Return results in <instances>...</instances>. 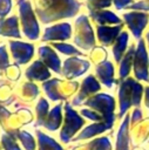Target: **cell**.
I'll list each match as a JSON object with an SVG mask.
<instances>
[{
	"mask_svg": "<svg viewBox=\"0 0 149 150\" xmlns=\"http://www.w3.org/2000/svg\"><path fill=\"white\" fill-rule=\"evenodd\" d=\"M35 14L43 25L74 18L81 9L79 0H33Z\"/></svg>",
	"mask_w": 149,
	"mask_h": 150,
	"instance_id": "1",
	"label": "cell"
},
{
	"mask_svg": "<svg viewBox=\"0 0 149 150\" xmlns=\"http://www.w3.org/2000/svg\"><path fill=\"white\" fill-rule=\"evenodd\" d=\"M118 84V114L117 118L121 120L131 107L138 108L144 93V87L135 79L127 77L122 81L116 80Z\"/></svg>",
	"mask_w": 149,
	"mask_h": 150,
	"instance_id": "2",
	"label": "cell"
},
{
	"mask_svg": "<svg viewBox=\"0 0 149 150\" xmlns=\"http://www.w3.org/2000/svg\"><path fill=\"white\" fill-rule=\"evenodd\" d=\"M83 104L90 109L96 110L103 117V122L108 125L109 130L113 129L115 118H116L115 116L116 101L111 95L106 94V93H100L86 100Z\"/></svg>",
	"mask_w": 149,
	"mask_h": 150,
	"instance_id": "3",
	"label": "cell"
},
{
	"mask_svg": "<svg viewBox=\"0 0 149 150\" xmlns=\"http://www.w3.org/2000/svg\"><path fill=\"white\" fill-rule=\"evenodd\" d=\"M18 9L20 23L22 27V34L32 41L40 39V26L36 20V14L32 7L29 0H18Z\"/></svg>",
	"mask_w": 149,
	"mask_h": 150,
	"instance_id": "4",
	"label": "cell"
},
{
	"mask_svg": "<svg viewBox=\"0 0 149 150\" xmlns=\"http://www.w3.org/2000/svg\"><path fill=\"white\" fill-rule=\"evenodd\" d=\"M86 121L84 117L80 115L79 111H76L73 105L69 102L65 103V123L60 131V139L63 143H69L75 134L84 125Z\"/></svg>",
	"mask_w": 149,
	"mask_h": 150,
	"instance_id": "5",
	"label": "cell"
},
{
	"mask_svg": "<svg viewBox=\"0 0 149 150\" xmlns=\"http://www.w3.org/2000/svg\"><path fill=\"white\" fill-rule=\"evenodd\" d=\"M74 43L82 48L83 50H88L92 47L95 46V38L92 29V26L89 23L88 16L84 14L79 15V18L75 20V36H74Z\"/></svg>",
	"mask_w": 149,
	"mask_h": 150,
	"instance_id": "6",
	"label": "cell"
},
{
	"mask_svg": "<svg viewBox=\"0 0 149 150\" xmlns=\"http://www.w3.org/2000/svg\"><path fill=\"white\" fill-rule=\"evenodd\" d=\"M133 70L137 81L149 82V57L144 39H140L134 54Z\"/></svg>",
	"mask_w": 149,
	"mask_h": 150,
	"instance_id": "7",
	"label": "cell"
},
{
	"mask_svg": "<svg viewBox=\"0 0 149 150\" xmlns=\"http://www.w3.org/2000/svg\"><path fill=\"white\" fill-rule=\"evenodd\" d=\"M122 19L124 25L129 28L133 36L136 40H140L143 30L145 29L149 22V14L148 12H138V11H130L122 14Z\"/></svg>",
	"mask_w": 149,
	"mask_h": 150,
	"instance_id": "8",
	"label": "cell"
},
{
	"mask_svg": "<svg viewBox=\"0 0 149 150\" xmlns=\"http://www.w3.org/2000/svg\"><path fill=\"white\" fill-rule=\"evenodd\" d=\"M11 54L16 64H26L34 56V45L22 41H8Z\"/></svg>",
	"mask_w": 149,
	"mask_h": 150,
	"instance_id": "9",
	"label": "cell"
},
{
	"mask_svg": "<svg viewBox=\"0 0 149 150\" xmlns=\"http://www.w3.org/2000/svg\"><path fill=\"white\" fill-rule=\"evenodd\" d=\"M89 67H90V62L86 59H79V56L69 57L65 61L61 74L66 79L73 80L84 74L89 69Z\"/></svg>",
	"mask_w": 149,
	"mask_h": 150,
	"instance_id": "10",
	"label": "cell"
},
{
	"mask_svg": "<svg viewBox=\"0 0 149 150\" xmlns=\"http://www.w3.org/2000/svg\"><path fill=\"white\" fill-rule=\"evenodd\" d=\"M72 38V26L68 22H60L45 28L41 41H66Z\"/></svg>",
	"mask_w": 149,
	"mask_h": 150,
	"instance_id": "11",
	"label": "cell"
},
{
	"mask_svg": "<svg viewBox=\"0 0 149 150\" xmlns=\"http://www.w3.org/2000/svg\"><path fill=\"white\" fill-rule=\"evenodd\" d=\"M100 89H101V86H100L99 81L95 79L94 75L90 74V75L86 76L83 79L82 83H81V88H80L77 95L73 98L70 104L74 105V107H79V105L83 104L84 101L88 100L90 95H93L94 93L99 91Z\"/></svg>",
	"mask_w": 149,
	"mask_h": 150,
	"instance_id": "12",
	"label": "cell"
},
{
	"mask_svg": "<svg viewBox=\"0 0 149 150\" xmlns=\"http://www.w3.org/2000/svg\"><path fill=\"white\" fill-rule=\"evenodd\" d=\"M38 55L40 57V61H42L47 68L52 69L56 74H61L62 68H61V60L57 56L56 52L52 48V46H46L42 45L38 48Z\"/></svg>",
	"mask_w": 149,
	"mask_h": 150,
	"instance_id": "13",
	"label": "cell"
},
{
	"mask_svg": "<svg viewBox=\"0 0 149 150\" xmlns=\"http://www.w3.org/2000/svg\"><path fill=\"white\" fill-rule=\"evenodd\" d=\"M123 26L124 23L115 26H96V35L99 42L104 47L114 45L115 40L122 32Z\"/></svg>",
	"mask_w": 149,
	"mask_h": 150,
	"instance_id": "14",
	"label": "cell"
},
{
	"mask_svg": "<svg viewBox=\"0 0 149 150\" xmlns=\"http://www.w3.org/2000/svg\"><path fill=\"white\" fill-rule=\"evenodd\" d=\"M88 16L96 23V26H106V25H121L122 19L117 16L114 12L107 9H96L88 11Z\"/></svg>",
	"mask_w": 149,
	"mask_h": 150,
	"instance_id": "15",
	"label": "cell"
},
{
	"mask_svg": "<svg viewBox=\"0 0 149 150\" xmlns=\"http://www.w3.org/2000/svg\"><path fill=\"white\" fill-rule=\"evenodd\" d=\"M95 74L99 79V81L108 87L111 88L114 83H116V80L114 79V74H115V69H114V64L113 62L106 60L99 64H96L95 67Z\"/></svg>",
	"mask_w": 149,
	"mask_h": 150,
	"instance_id": "16",
	"label": "cell"
},
{
	"mask_svg": "<svg viewBox=\"0 0 149 150\" xmlns=\"http://www.w3.org/2000/svg\"><path fill=\"white\" fill-rule=\"evenodd\" d=\"M25 76L29 80V81H46L48 80L52 74L48 70L47 66L40 61V60H35L31 66L27 67V69L25 70Z\"/></svg>",
	"mask_w": 149,
	"mask_h": 150,
	"instance_id": "17",
	"label": "cell"
},
{
	"mask_svg": "<svg viewBox=\"0 0 149 150\" xmlns=\"http://www.w3.org/2000/svg\"><path fill=\"white\" fill-rule=\"evenodd\" d=\"M0 35L5 38H21V33L19 30V19L16 15L0 19Z\"/></svg>",
	"mask_w": 149,
	"mask_h": 150,
	"instance_id": "18",
	"label": "cell"
},
{
	"mask_svg": "<svg viewBox=\"0 0 149 150\" xmlns=\"http://www.w3.org/2000/svg\"><path fill=\"white\" fill-rule=\"evenodd\" d=\"M135 43L130 45L129 49L126 52V54L123 55L122 60L120 61V67H118V81H122L124 79H127L130 74L131 67H133V62H134V54H135Z\"/></svg>",
	"mask_w": 149,
	"mask_h": 150,
	"instance_id": "19",
	"label": "cell"
},
{
	"mask_svg": "<svg viewBox=\"0 0 149 150\" xmlns=\"http://www.w3.org/2000/svg\"><path fill=\"white\" fill-rule=\"evenodd\" d=\"M109 130L108 125L104 123V122H96V123H92L87 127H84V129H82V131L75 136L72 141L73 142H79V141H83V139H88V138H92L99 134H102L104 131Z\"/></svg>",
	"mask_w": 149,
	"mask_h": 150,
	"instance_id": "20",
	"label": "cell"
},
{
	"mask_svg": "<svg viewBox=\"0 0 149 150\" xmlns=\"http://www.w3.org/2000/svg\"><path fill=\"white\" fill-rule=\"evenodd\" d=\"M61 122H62V103L56 104L50 110V112L46 117L42 127H45L47 130L54 132L61 127Z\"/></svg>",
	"mask_w": 149,
	"mask_h": 150,
	"instance_id": "21",
	"label": "cell"
},
{
	"mask_svg": "<svg viewBox=\"0 0 149 150\" xmlns=\"http://www.w3.org/2000/svg\"><path fill=\"white\" fill-rule=\"evenodd\" d=\"M129 121L130 116L126 115L116 135L115 150H129Z\"/></svg>",
	"mask_w": 149,
	"mask_h": 150,
	"instance_id": "22",
	"label": "cell"
},
{
	"mask_svg": "<svg viewBox=\"0 0 149 150\" xmlns=\"http://www.w3.org/2000/svg\"><path fill=\"white\" fill-rule=\"evenodd\" d=\"M128 42H129V33L127 30H122L120 33V35L117 36V39L115 40V42L113 45V49H111L113 57L116 61V63H120L123 55L126 54Z\"/></svg>",
	"mask_w": 149,
	"mask_h": 150,
	"instance_id": "23",
	"label": "cell"
},
{
	"mask_svg": "<svg viewBox=\"0 0 149 150\" xmlns=\"http://www.w3.org/2000/svg\"><path fill=\"white\" fill-rule=\"evenodd\" d=\"M35 134L39 142V150H65L62 145H60L55 139H53L45 132L36 130Z\"/></svg>",
	"mask_w": 149,
	"mask_h": 150,
	"instance_id": "24",
	"label": "cell"
},
{
	"mask_svg": "<svg viewBox=\"0 0 149 150\" xmlns=\"http://www.w3.org/2000/svg\"><path fill=\"white\" fill-rule=\"evenodd\" d=\"M48 102L43 98V97H40L39 101H38V104H36V120H35V123H34V127L38 128V127H42L46 117L48 116L49 111H48Z\"/></svg>",
	"mask_w": 149,
	"mask_h": 150,
	"instance_id": "25",
	"label": "cell"
},
{
	"mask_svg": "<svg viewBox=\"0 0 149 150\" xmlns=\"http://www.w3.org/2000/svg\"><path fill=\"white\" fill-rule=\"evenodd\" d=\"M50 46L53 48H55L57 52H60L61 54H65V55H68V56H84V54L82 52H80L77 48H75L74 46H72L69 43L50 42Z\"/></svg>",
	"mask_w": 149,
	"mask_h": 150,
	"instance_id": "26",
	"label": "cell"
},
{
	"mask_svg": "<svg viewBox=\"0 0 149 150\" xmlns=\"http://www.w3.org/2000/svg\"><path fill=\"white\" fill-rule=\"evenodd\" d=\"M15 137L21 142L22 146L25 148V150H35L36 145H35V141L33 138V136L26 131V130H18L15 134Z\"/></svg>",
	"mask_w": 149,
	"mask_h": 150,
	"instance_id": "27",
	"label": "cell"
},
{
	"mask_svg": "<svg viewBox=\"0 0 149 150\" xmlns=\"http://www.w3.org/2000/svg\"><path fill=\"white\" fill-rule=\"evenodd\" d=\"M84 146L87 148V150H111L110 138L107 136L96 138L93 142L84 144Z\"/></svg>",
	"mask_w": 149,
	"mask_h": 150,
	"instance_id": "28",
	"label": "cell"
},
{
	"mask_svg": "<svg viewBox=\"0 0 149 150\" xmlns=\"http://www.w3.org/2000/svg\"><path fill=\"white\" fill-rule=\"evenodd\" d=\"M16 137L11 134H2L1 136V144L4 150H22L19 144L16 143Z\"/></svg>",
	"mask_w": 149,
	"mask_h": 150,
	"instance_id": "29",
	"label": "cell"
},
{
	"mask_svg": "<svg viewBox=\"0 0 149 150\" xmlns=\"http://www.w3.org/2000/svg\"><path fill=\"white\" fill-rule=\"evenodd\" d=\"M80 115H82V117L84 118H88L90 121H93L94 123L96 122H103V117L94 109H90V108H82L79 110Z\"/></svg>",
	"mask_w": 149,
	"mask_h": 150,
	"instance_id": "30",
	"label": "cell"
},
{
	"mask_svg": "<svg viewBox=\"0 0 149 150\" xmlns=\"http://www.w3.org/2000/svg\"><path fill=\"white\" fill-rule=\"evenodd\" d=\"M113 0H87V8L88 11H96V9H104L111 6Z\"/></svg>",
	"mask_w": 149,
	"mask_h": 150,
	"instance_id": "31",
	"label": "cell"
},
{
	"mask_svg": "<svg viewBox=\"0 0 149 150\" xmlns=\"http://www.w3.org/2000/svg\"><path fill=\"white\" fill-rule=\"evenodd\" d=\"M8 64L9 61H8V54L6 52V46L2 45L0 46V73H4L8 67Z\"/></svg>",
	"mask_w": 149,
	"mask_h": 150,
	"instance_id": "32",
	"label": "cell"
},
{
	"mask_svg": "<svg viewBox=\"0 0 149 150\" xmlns=\"http://www.w3.org/2000/svg\"><path fill=\"white\" fill-rule=\"evenodd\" d=\"M12 9V0H0V19H5Z\"/></svg>",
	"mask_w": 149,
	"mask_h": 150,
	"instance_id": "33",
	"label": "cell"
},
{
	"mask_svg": "<svg viewBox=\"0 0 149 150\" xmlns=\"http://www.w3.org/2000/svg\"><path fill=\"white\" fill-rule=\"evenodd\" d=\"M113 4H114V7L117 9V11H121V9H128V7L134 4V0H113Z\"/></svg>",
	"mask_w": 149,
	"mask_h": 150,
	"instance_id": "34",
	"label": "cell"
},
{
	"mask_svg": "<svg viewBox=\"0 0 149 150\" xmlns=\"http://www.w3.org/2000/svg\"><path fill=\"white\" fill-rule=\"evenodd\" d=\"M141 120H142V109L138 107V108H135L131 112V123L134 124Z\"/></svg>",
	"mask_w": 149,
	"mask_h": 150,
	"instance_id": "35",
	"label": "cell"
},
{
	"mask_svg": "<svg viewBox=\"0 0 149 150\" xmlns=\"http://www.w3.org/2000/svg\"><path fill=\"white\" fill-rule=\"evenodd\" d=\"M144 97H145L144 98V103L149 109V86L144 87Z\"/></svg>",
	"mask_w": 149,
	"mask_h": 150,
	"instance_id": "36",
	"label": "cell"
},
{
	"mask_svg": "<svg viewBox=\"0 0 149 150\" xmlns=\"http://www.w3.org/2000/svg\"><path fill=\"white\" fill-rule=\"evenodd\" d=\"M145 40H147V45H148V48H149V30L145 33Z\"/></svg>",
	"mask_w": 149,
	"mask_h": 150,
	"instance_id": "37",
	"label": "cell"
},
{
	"mask_svg": "<svg viewBox=\"0 0 149 150\" xmlns=\"http://www.w3.org/2000/svg\"><path fill=\"white\" fill-rule=\"evenodd\" d=\"M148 142H149V141H148Z\"/></svg>",
	"mask_w": 149,
	"mask_h": 150,
	"instance_id": "38",
	"label": "cell"
}]
</instances>
